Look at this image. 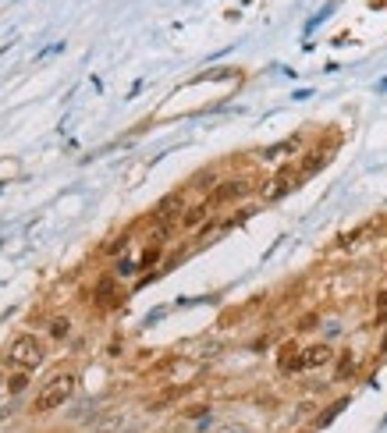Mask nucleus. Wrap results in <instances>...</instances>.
I'll return each mask as SVG.
<instances>
[{
	"label": "nucleus",
	"mask_w": 387,
	"mask_h": 433,
	"mask_svg": "<svg viewBox=\"0 0 387 433\" xmlns=\"http://www.w3.org/2000/svg\"><path fill=\"white\" fill-rule=\"evenodd\" d=\"M206 216H210V202L203 199V202H196V206H189V209L182 213V228H199Z\"/></svg>",
	"instance_id": "nucleus-7"
},
{
	"label": "nucleus",
	"mask_w": 387,
	"mask_h": 433,
	"mask_svg": "<svg viewBox=\"0 0 387 433\" xmlns=\"http://www.w3.org/2000/svg\"><path fill=\"white\" fill-rule=\"evenodd\" d=\"M68 334H72V319H68V316H53V319H50V338H53V341H64Z\"/></svg>",
	"instance_id": "nucleus-8"
},
{
	"label": "nucleus",
	"mask_w": 387,
	"mask_h": 433,
	"mask_svg": "<svg viewBox=\"0 0 387 433\" xmlns=\"http://www.w3.org/2000/svg\"><path fill=\"white\" fill-rule=\"evenodd\" d=\"M352 369H355V355H345V359L338 362V380H348Z\"/></svg>",
	"instance_id": "nucleus-11"
},
{
	"label": "nucleus",
	"mask_w": 387,
	"mask_h": 433,
	"mask_svg": "<svg viewBox=\"0 0 387 433\" xmlns=\"http://www.w3.org/2000/svg\"><path fill=\"white\" fill-rule=\"evenodd\" d=\"M249 188H252L249 178H228V181H220V185L206 195V202H210V209H213V206H224V202H235V199L249 195Z\"/></svg>",
	"instance_id": "nucleus-3"
},
{
	"label": "nucleus",
	"mask_w": 387,
	"mask_h": 433,
	"mask_svg": "<svg viewBox=\"0 0 387 433\" xmlns=\"http://www.w3.org/2000/svg\"><path fill=\"white\" fill-rule=\"evenodd\" d=\"M93 302H96L100 309H114V305L121 302V284H118V274H107V277H100V281H96V288H93Z\"/></svg>",
	"instance_id": "nucleus-4"
},
{
	"label": "nucleus",
	"mask_w": 387,
	"mask_h": 433,
	"mask_svg": "<svg viewBox=\"0 0 387 433\" xmlns=\"http://www.w3.org/2000/svg\"><path fill=\"white\" fill-rule=\"evenodd\" d=\"M316 323H320L316 316H302V323H299V327H302V331H313V327H316Z\"/></svg>",
	"instance_id": "nucleus-14"
},
{
	"label": "nucleus",
	"mask_w": 387,
	"mask_h": 433,
	"mask_svg": "<svg viewBox=\"0 0 387 433\" xmlns=\"http://www.w3.org/2000/svg\"><path fill=\"white\" fill-rule=\"evenodd\" d=\"M8 384V376H4V369H0V387H4Z\"/></svg>",
	"instance_id": "nucleus-16"
},
{
	"label": "nucleus",
	"mask_w": 387,
	"mask_h": 433,
	"mask_svg": "<svg viewBox=\"0 0 387 433\" xmlns=\"http://www.w3.org/2000/svg\"><path fill=\"white\" fill-rule=\"evenodd\" d=\"M156 259H160V249H156V245H153V249H146V252H142V256H139V270H149V266H153V263H156Z\"/></svg>",
	"instance_id": "nucleus-12"
},
{
	"label": "nucleus",
	"mask_w": 387,
	"mask_h": 433,
	"mask_svg": "<svg viewBox=\"0 0 387 433\" xmlns=\"http://www.w3.org/2000/svg\"><path fill=\"white\" fill-rule=\"evenodd\" d=\"M75 387H79V376H75V373H53L50 380L43 384V391L36 394L32 408H36L39 415H46V412H53L57 405H64V401L75 394Z\"/></svg>",
	"instance_id": "nucleus-1"
},
{
	"label": "nucleus",
	"mask_w": 387,
	"mask_h": 433,
	"mask_svg": "<svg viewBox=\"0 0 387 433\" xmlns=\"http://www.w3.org/2000/svg\"><path fill=\"white\" fill-rule=\"evenodd\" d=\"M330 359H334V348H330L327 341H320V345H309V348H306V369H320V366H327Z\"/></svg>",
	"instance_id": "nucleus-6"
},
{
	"label": "nucleus",
	"mask_w": 387,
	"mask_h": 433,
	"mask_svg": "<svg viewBox=\"0 0 387 433\" xmlns=\"http://www.w3.org/2000/svg\"><path fill=\"white\" fill-rule=\"evenodd\" d=\"M373 305H376V323H383V319H387V291H380Z\"/></svg>",
	"instance_id": "nucleus-13"
},
{
	"label": "nucleus",
	"mask_w": 387,
	"mask_h": 433,
	"mask_svg": "<svg viewBox=\"0 0 387 433\" xmlns=\"http://www.w3.org/2000/svg\"><path fill=\"white\" fill-rule=\"evenodd\" d=\"M114 274H118V277H132V274H139V259H118V263H114Z\"/></svg>",
	"instance_id": "nucleus-10"
},
{
	"label": "nucleus",
	"mask_w": 387,
	"mask_h": 433,
	"mask_svg": "<svg viewBox=\"0 0 387 433\" xmlns=\"http://www.w3.org/2000/svg\"><path fill=\"white\" fill-rule=\"evenodd\" d=\"M217 433H249V429H245V426H220Z\"/></svg>",
	"instance_id": "nucleus-15"
},
{
	"label": "nucleus",
	"mask_w": 387,
	"mask_h": 433,
	"mask_svg": "<svg viewBox=\"0 0 387 433\" xmlns=\"http://www.w3.org/2000/svg\"><path fill=\"white\" fill-rule=\"evenodd\" d=\"M43 359H46V348H43V338H36V334L15 338L11 348L4 352V366L8 369H25V373H32Z\"/></svg>",
	"instance_id": "nucleus-2"
},
{
	"label": "nucleus",
	"mask_w": 387,
	"mask_h": 433,
	"mask_svg": "<svg viewBox=\"0 0 387 433\" xmlns=\"http://www.w3.org/2000/svg\"><path fill=\"white\" fill-rule=\"evenodd\" d=\"M278 366H281L285 373H302V369H306V348H302L299 341H288V345L281 348V355H278Z\"/></svg>",
	"instance_id": "nucleus-5"
},
{
	"label": "nucleus",
	"mask_w": 387,
	"mask_h": 433,
	"mask_svg": "<svg viewBox=\"0 0 387 433\" xmlns=\"http://www.w3.org/2000/svg\"><path fill=\"white\" fill-rule=\"evenodd\" d=\"M25 387H29V373H25V369H15V376L8 380V391H11V394H22Z\"/></svg>",
	"instance_id": "nucleus-9"
}]
</instances>
